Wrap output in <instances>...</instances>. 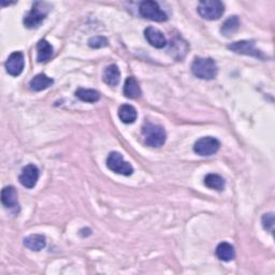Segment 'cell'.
Masks as SVG:
<instances>
[{
  "label": "cell",
  "mask_w": 275,
  "mask_h": 275,
  "mask_svg": "<svg viewBox=\"0 0 275 275\" xmlns=\"http://www.w3.org/2000/svg\"><path fill=\"white\" fill-rule=\"evenodd\" d=\"M88 46H90L92 49H101L104 47L109 46V41L105 37H102V35H97V37H93L88 41Z\"/></svg>",
  "instance_id": "24"
},
{
  "label": "cell",
  "mask_w": 275,
  "mask_h": 275,
  "mask_svg": "<svg viewBox=\"0 0 275 275\" xmlns=\"http://www.w3.org/2000/svg\"><path fill=\"white\" fill-rule=\"evenodd\" d=\"M262 226L263 228L269 231L270 233H273L274 231V214L273 213H268L262 216Z\"/></svg>",
  "instance_id": "25"
},
{
  "label": "cell",
  "mask_w": 275,
  "mask_h": 275,
  "mask_svg": "<svg viewBox=\"0 0 275 275\" xmlns=\"http://www.w3.org/2000/svg\"><path fill=\"white\" fill-rule=\"evenodd\" d=\"M52 9L51 5L43 2H37L32 5L31 10L25 15L24 17V25L26 28L34 29L38 28L42 24V22L46 20L50 10Z\"/></svg>",
  "instance_id": "1"
},
{
  "label": "cell",
  "mask_w": 275,
  "mask_h": 275,
  "mask_svg": "<svg viewBox=\"0 0 275 275\" xmlns=\"http://www.w3.org/2000/svg\"><path fill=\"white\" fill-rule=\"evenodd\" d=\"M2 202L5 208L17 211L20 209L19 196L13 186H7L2 191Z\"/></svg>",
  "instance_id": "11"
},
{
  "label": "cell",
  "mask_w": 275,
  "mask_h": 275,
  "mask_svg": "<svg viewBox=\"0 0 275 275\" xmlns=\"http://www.w3.org/2000/svg\"><path fill=\"white\" fill-rule=\"evenodd\" d=\"M144 37L150 46L156 49H163L167 46V39L165 34L157 28L147 27L144 30Z\"/></svg>",
  "instance_id": "12"
},
{
  "label": "cell",
  "mask_w": 275,
  "mask_h": 275,
  "mask_svg": "<svg viewBox=\"0 0 275 275\" xmlns=\"http://www.w3.org/2000/svg\"><path fill=\"white\" fill-rule=\"evenodd\" d=\"M240 26V21H239L238 16H230L228 20L225 21V23L221 25L220 32L226 37H230L233 33H235Z\"/></svg>",
  "instance_id": "22"
},
{
  "label": "cell",
  "mask_w": 275,
  "mask_h": 275,
  "mask_svg": "<svg viewBox=\"0 0 275 275\" xmlns=\"http://www.w3.org/2000/svg\"><path fill=\"white\" fill-rule=\"evenodd\" d=\"M54 53V49L47 40H40L37 44V60L38 63H47Z\"/></svg>",
  "instance_id": "15"
},
{
  "label": "cell",
  "mask_w": 275,
  "mask_h": 275,
  "mask_svg": "<svg viewBox=\"0 0 275 275\" xmlns=\"http://www.w3.org/2000/svg\"><path fill=\"white\" fill-rule=\"evenodd\" d=\"M205 185L211 189L221 191L225 188V180L218 174L210 173L205 177Z\"/></svg>",
  "instance_id": "21"
},
{
  "label": "cell",
  "mask_w": 275,
  "mask_h": 275,
  "mask_svg": "<svg viewBox=\"0 0 275 275\" xmlns=\"http://www.w3.org/2000/svg\"><path fill=\"white\" fill-rule=\"evenodd\" d=\"M124 95L129 99H138L142 95L141 87L134 76H128L124 84Z\"/></svg>",
  "instance_id": "13"
},
{
  "label": "cell",
  "mask_w": 275,
  "mask_h": 275,
  "mask_svg": "<svg viewBox=\"0 0 275 275\" xmlns=\"http://www.w3.org/2000/svg\"><path fill=\"white\" fill-rule=\"evenodd\" d=\"M216 256L221 261H231L235 258L234 247L227 242H221L216 247Z\"/></svg>",
  "instance_id": "17"
},
{
  "label": "cell",
  "mask_w": 275,
  "mask_h": 275,
  "mask_svg": "<svg viewBox=\"0 0 275 275\" xmlns=\"http://www.w3.org/2000/svg\"><path fill=\"white\" fill-rule=\"evenodd\" d=\"M106 167L111 171L117 174L129 176L134 173V168L124 159L123 155L119 152H112L106 158Z\"/></svg>",
  "instance_id": "5"
},
{
  "label": "cell",
  "mask_w": 275,
  "mask_h": 275,
  "mask_svg": "<svg viewBox=\"0 0 275 275\" xmlns=\"http://www.w3.org/2000/svg\"><path fill=\"white\" fill-rule=\"evenodd\" d=\"M24 245L32 252H40L47 245L46 237L42 234H31L24 239Z\"/></svg>",
  "instance_id": "16"
},
{
  "label": "cell",
  "mask_w": 275,
  "mask_h": 275,
  "mask_svg": "<svg viewBox=\"0 0 275 275\" xmlns=\"http://www.w3.org/2000/svg\"><path fill=\"white\" fill-rule=\"evenodd\" d=\"M228 49L230 51L237 53V54L253 56V57H256V58H264L262 53L259 50L256 49L254 41L243 40V41L233 42L231 44H229Z\"/></svg>",
  "instance_id": "8"
},
{
  "label": "cell",
  "mask_w": 275,
  "mask_h": 275,
  "mask_svg": "<svg viewBox=\"0 0 275 275\" xmlns=\"http://www.w3.org/2000/svg\"><path fill=\"white\" fill-rule=\"evenodd\" d=\"M139 12L144 19L163 23L168 20V15L162 10L159 5L155 2H143L139 7Z\"/></svg>",
  "instance_id": "6"
},
{
  "label": "cell",
  "mask_w": 275,
  "mask_h": 275,
  "mask_svg": "<svg viewBox=\"0 0 275 275\" xmlns=\"http://www.w3.org/2000/svg\"><path fill=\"white\" fill-rule=\"evenodd\" d=\"M5 67L9 74L12 76H19L23 72L25 67V58L23 53L20 51L13 52L12 54L8 57Z\"/></svg>",
  "instance_id": "9"
},
{
  "label": "cell",
  "mask_w": 275,
  "mask_h": 275,
  "mask_svg": "<svg viewBox=\"0 0 275 275\" xmlns=\"http://www.w3.org/2000/svg\"><path fill=\"white\" fill-rule=\"evenodd\" d=\"M103 81L110 86H116L121 80V71L116 65H110L103 71Z\"/></svg>",
  "instance_id": "18"
},
{
  "label": "cell",
  "mask_w": 275,
  "mask_h": 275,
  "mask_svg": "<svg viewBox=\"0 0 275 275\" xmlns=\"http://www.w3.org/2000/svg\"><path fill=\"white\" fill-rule=\"evenodd\" d=\"M197 10L202 19L215 21L224 14L225 6L219 0H203L199 3Z\"/></svg>",
  "instance_id": "4"
},
{
  "label": "cell",
  "mask_w": 275,
  "mask_h": 275,
  "mask_svg": "<svg viewBox=\"0 0 275 275\" xmlns=\"http://www.w3.org/2000/svg\"><path fill=\"white\" fill-rule=\"evenodd\" d=\"M191 72L201 80H213L217 75V65L210 57H196L191 65Z\"/></svg>",
  "instance_id": "2"
},
{
  "label": "cell",
  "mask_w": 275,
  "mask_h": 275,
  "mask_svg": "<svg viewBox=\"0 0 275 275\" xmlns=\"http://www.w3.org/2000/svg\"><path fill=\"white\" fill-rule=\"evenodd\" d=\"M142 135L144 137L145 144L149 147H161L166 143L167 134L165 129L154 124L146 123L142 127Z\"/></svg>",
  "instance_id": "3"
},
{
  "label": "cell",
  "mask_w": 275,
  "mask_h": 275,
  "mask_svg": "<svg viewBox=\"0 0 275 275\" xmlns=\"http://www.w3.org/2000/svg\"><path fill=\"white\" fill-rule=\"evenodd\" d=\"M220 147V142L213 137H203L196 141L193 145L194 153L200 156H212L218 152Z\"/></svg>",
  "instance_id": "7"
},
{
  "label": "cell",
  "mask_w": 275,
  "mask_h": 275,
  "mask_svg": "<svg viewBox=\"0 0 275 275\" xmlns=\"http://www.w3.org/2000/svg\"><path fill=\"white\" fill-rule=\"evenodd\" d=\"M53 83H54V80L52 77H49L44 73H40L31 78V81L29 82V88L33 92H41L52 86Z\"/></svg>",
  "instance_id": "14"
},
{
  "label": "cell",
  "mask_w": 275,
  "mask_h": 275,
  "mask_svg": "<svg viewBox=\"0 0 275 275\" xmlns=\"http://www.w3.org/2000/svg\"><path fill=\"white\" fill-rule=\"evenodd\" d=\"M183 47L184 48L187 47V44H186V42L183 41L180 38H175L170 43V50H169V52H171V51L173 52V56L174 57H176V54H180V53H182V52H183V54L185 55L186 53H187V52H186V51H187V49H183Z\"/></svg>",
  "instance_id": "23"
},
{
  "label": "cell",
  "mask_w": 275,
  "mask_h": 275,
  "mask_svg": "<svg viewBox=\"0 0 275 275\" xmlns=\"http://www.w3.org/2000/svg\"><path fill=\"white\" fill-rule=\"evenodd\" d=\"M20 183L26 188H33L39 180V169L34 165H27L22 169V173L19 177Z\"/></svg>",
  "instance_id": "10"
},
{
  "label": "cell",
  "mask_w": 275,
  "mask_h": 275,
  "mask_svg": "<svg viewBox=\"0 0 275 275\" xmlns=\"http://www.w3.org/2000/svg\"><path fill=\"white\" fill-rule=\"evenodd\" d=\"M119 117L124 124L135 123L138 117V112L135 106L130 104H123L119 109Z\"/></svg>",
  "instance_id": "19"
},
{
  "label": "cell",
  "mask_w": 275,
  "mask_h": 275,
  "mask_svg": "<svg viewBox=\"0 0 275 275\" xmlns=\"http://www.w3.org/2000/svg\"><path fill=\"white\" fill-rule=\"evenodd\" d=\"M76 98L84 102L95 103L100 99V94L95 90H88V88H78L75 92Z\"/></svg>",
  "instance_id": "20"
}]
</instances>
